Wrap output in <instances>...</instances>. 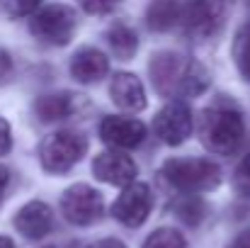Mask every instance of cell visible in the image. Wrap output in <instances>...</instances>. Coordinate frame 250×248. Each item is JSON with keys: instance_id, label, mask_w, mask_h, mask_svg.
Wrapping results in <instances>:
<instances>
[{"instance_id": "8992f818", "label": "cell", "mask_w": 250, "mask_h": 248, "mask_svg": "<svg viewBox=\"0 0 250 248\" xmlns=\"http://www.w3.org/2000/svg\"><path fill=\"white\" fill-rule=\"evenodd\" d=\"M61 212L63 217L76 224V226H90L97 219H102L104 214V200L102 195L90 187V185H71L63 195H61Z\"/></svg>"}, {"instance_id": "5bb4252c", "label": "cell", "mask_w": 250, "mask_h": 248, "mask_svg": "<svg viewBox=\"0 0 250 248\" xmlns=\"http://www.w3.org/2000/svg\"><path fill=\"white\" fill-rule=\"evenodd\" d=\"M109 95H112V102L119 107V110H126V112H141L146 107V92H144V85L141 81L134 76V73H117L112 83H109Z\"/></svg>"}, {"instance_id": "4316f807", "label": "cell", "mask_w": 250, "mask_h": 248, "mask_svg": "<svg viewBox=\"0 0 250 248\" xmlns=\"http://www.w3.org/2000/svg\"><path fill=\"white\" fill-rule=\"evenodd\" d=\"M90 248H126L122 241H117V239H102V241H97V244H92Z\"/></svg>"}, {"instance_id": "603a6c76", "label": "cell", "mask_w": 250, "mask_h": 248, "mask_svg": "<svg viewBox=\"0 0 250 248\" xmlns=\"http://www.w3.org/2000/svg\"><path fill=\"white\" fill-rule=\"evenodd\" d=\"M122 0H78V5L83 7L87 15H104L109 10H114Z\"/></svg>"}, {"instance_id": "52a82bcc", "label": "cell", "mask_w": 250, "mask_h": 248, "mask_svg": "<svg viewBox=\"0 0 250 248\" xmlns=\"http://www.w3.org/2000/svg\"><path fill=\"white\" fill-rule=\"evenodd\" d=\"M226 20V2L224 0H192L182 7V24L185 32L194 39L214 37Z\"/></svg>"}, {"instance_id": "277c9868", "label": "cell", "mask_w": 250, "mask_h": 248, "mask_svg": "<svg viewBox=\"0 0 250 248\" xmlns=\"http://www.w3.org/2000/svg\"><path fill=\"white\" fill-rule=\"evenodd\" d=\"M87 141L78 132H54L39 146V161L46 173H66L83 158Z\"/></svg>"}, {"instance_id": "5b68a950", "label": "cell", "mask_w": 250, "mask_h": 248, "mask_svg": "<svg viewBox=\"0 0 250 248\" xmlns=\"http://www.w3.org/2000/svg\"><path fill=\"white\" fill-rule=\"evenodd\" d=\"M29 32L51 46H66L76 34V15L66 5H46L34 12Z\"/></svg>"}, {"instance_id": "30bf717a", "label": "cell", "mask_w": 250, "mask_h": 248, "mask_svg": "<svg viewBox=\"0 0 250 248\" xmlns=\"http://www.w3.org/2000/svg\"><path fill=\"white\" fill-rule=\"evenodd\" d=\"M100 139L112 149H136L146 139V127L131 117H104L100 122Z\"/></svg>"}, {"instance_id": "7a4b0ae2", "label": "cell", "mask_w": 250, "mask_h": 248, "mask_svg": "<svg viewBox=\"0 0 250 248\" xmlns=\"http://www.w3.org/2000/svg\"><path fill=\"white\" fill-rule=\"evenodd\" d=\"M246 136L243 117L236 107L229 105H211L199 114V139L202 144L221 156L238 151Z\"/></svg>"}, {"instance_id": "7402d4cb", "label": "cell", "mask_w": 250, "mask_h": 248, "mask_svg": "<svg viewBox=\"0 0 250 248\" xmlns=\"http://www.w3.org/2000/svg\"><path fill=\"white\" fill-rule=\"evenodd\" d=\"M202 202H197V200H192V202H185L182 207H177V217L180 219H185L187 224H199L202 222Z\"/></svg>"}, {"instance_id": "d4e9b609", "label": "cell", "mask_w": 250, "mask_h": 248, "mask_svg": "<svg viewBox=\"0 0 250 248\" xmlns=\"http://www.w3.org/2000/svg\"><path fill=\"white\" fill-rule=\"evenodd\" d=\"M10 73H12V59H10V54L5 49H0V83L7 81Z\"/></svg>"}, {"instance_id": "484cf974", "label": "cell", "mask_w": 250, "mask_h": 248, "mask_svg": "<svg viewBox=\"0 0 250 248\" xmlns=\"http://www.w3.org/2000/svg\"><path fill=\"white\" fill-rule=\"evenodd\" d=\"M7 185H10V173H7V168L0 165V202H2V197H5Z\"/></svg>"}, {"instance_id": "e0dca14e", "label": "cell", "mask_w": 250, "mask_h": 248, "mask_svg": "<svg viewBox=\"0 0 250 248\" xmlns=\"http://www.w3.org/2000/svg\"><path fill=\"white\" fill-rule=\"evenodd\" d=\"M107 42H109V46H112V51L119 56V59H131L134 54H136V49H139V37H136V32L131 29V27H126V24H114L109 32H107Z\"/></svg>"}, {"instance_id": "9c48e42d", "label": "cell", "mask_w": 250, "mask_h": 248, "mask_svg": "<svg viewBox=\"0 0 250 248\" xmlns=\"http://www.w3.org/2000/svg\"><path fill=\"white\" fill-rule=\"evenodd\" d=\"M192 127H194L192 112L185 102H167L153 119V129L158 139L166 141L167 146H180L192 134Z\"/></svg>"}, {"instance_id": "2e32d148", "label": "cell", "mask_w": 250, "mask_h": 248, "mask_svg": "<svg viewBox=\"0 0 250 248\" xmlns=\"http://www.w3.org/2000/svg\"><path fill=\"white\" fill-rule=\"evenodd\" d=\"M182 22V5L177 0H151L146 7V24L151 32H167Z\"/></svg>"}, {"instance_id": "8fae6325", "label": "cell", "mask_w": 250, "mask_h": 248, "mask_svg": "<svg viewBox=\"0 0 250 248\" xmlns=\"http://www.w3.org/2000/svg\"><path fill=\"white\" fill-rule=\"evenodd\" d=\"M92 173L97 180H102L107 185H117V187H126V185L136 182V163L119 149L95 156Z\"/></svg>"}, {"instance_id": "6da1fadb", "label": "cell", "mask_w": 250, "mask_h": 248, "mask_svg": "<svg viewBox=\"0 0 250 248\" xmlns=\"http://www.w3.org/2000/svg\"><path fill=\"white\" fill-rule=\"evenodd\" d=\"M151 81L156 90L166 97H180V95H202L209 88V71L182 54L163 51L151 59Z\"/></svg>"}, {"instance_id": "83f0119b", "label": "cell", "mask_w": 250, "mask_h": 248, "mask_svg": "<svg viewBox=\"0 0 250 248\" xmlns=\"http://www.w3.org/2000/svg\"><path fill=\"white\" fill-rule=\"evenodd\" d=\"M229 248H250V231H243Z\"/></svg>"}, {"instance_id": "4fadbf2b", "label": "cell", "mask_w": 250, "mask_h": 248, "mask_svg": "<svg viewBox=\"0 0 250 248\" xmlns=\"http://www.w3.org/2000/svg\"><path fill=\"white\" fill-rule=\"evenodd\" d=\"M83 100L76 92H51V95H42L34 102V114L42 122H59V119H68L81 110Z\"/></svg>"}, {"instance_id": "44dd1931", "label": "cell", "mask_w": 250, "mask_h": 248, "mask_svg": "<svg viewBox=\"0 0 250 248\" xmlns=\"http://www.w3.org/2000/svg\"><path fill=\"white\" fill-rule=\"evenodd\" d=\"M233 185H236L238 195H243V197H248L250 200V154L238 163V168H236Z\"/></svg>"}, {"instance_id": "ac0fdd59", "label": "cell", "mask_w": 250, "mask_h": 248, "mask_svg": "<svg viewBox=\"0 0 250 248\" xmlns=\"http://www.w3.org/2000/svg\"><path fill=\"white\" fill-rule=\"evenodd\" d=\"M233 61H236L238 73L250 83V24L243 27V29L236 34V42H233Z\"/></svg>"}, {"instance_id": "d6986e66", "label": "cell", "mask_w": 250, "mask_h": 248, "mask_svg": "<svg viewBox=\"0 0 250 248\" xmlns=\"http://www.w3.org/2000/svg\"><path fill=\"white\" fill-rule=\"evenodd\" d=\"M144 248H187V241H185V236L177 229L163 226V229H156L146 239Z\"/></svg>"}, {"instance_id": "ffe728a7", "label": "cell", "mask_w": 250, "mask_h": 248, "mask_svg": "<svg viewBox=\"0 0 250 248\" xmlns=\"http://www.w3.org/2000/svg\"><path fill=\"white\" fill-rule=\"evenodd\" d=\"M0 5L5 7L7 15H12V17H24V15L34 12V10L42 5V0H0Z\"/></svg>"}, {"instance_id": "9a60e30c", "label": "cell", "mask_w": 250, "mask_h": 248, "mask_svg": "<svg viewBox=\"0 0 250 248\" xmlns=\"http://www.w3.org/2000/svg\"><path fill=\"white\" fill-rule=\"evenodd\" d=\"M107 73H109V59L95 46H85L71 59V76L85 85L102 81Z\"/></svg>"}, {"instance_id": "cb8c5ba5", "label": "cell", "mask_w": 250, "mask_h": 248, "mask_svg": "<svg viewBox=\"0 0 250 248\" xmlns=\"http://www.w3.org/2000/svg\"><path fill=\"white\" fill-rule=\"evenodd\" d=\"M10 149H12V129H10V124L0 117V156L10 154Z\"/></svg>"}, {"instance_id": "f1b7e54d", "label": "cell", "mask_w": 250, "mask_h": 248, "mask_svg": "<svg viewBox=\"0 0 250 248\" xmlns=\"http://www.w3.org/2000/svg\"><path fill=\"white\" fill-rule=\"evenodd\" d=\"M0 248H15V244L7 236H0Z\"/></svg>"}, {"instance_id": "ba28073f", "label": "cell", "mask_w": 250, "mask_h": 248, "mask_svg": "<svg viewBox=\"0 0 250 248\" xmlns=\"http://www.w3.org/2000/svg\"><path fill=\"white\" fill-rule=\"evenodd\" d=\"M153 209V192L146 182H131L122 190V195L112 204V214L119 224L136 229L141 226Z\"/></svg>"}, {"instance_id": "3957f363", "label": "cell", "mask_w": 250, "mask_h": 248, "mask_svg": "<svg viewBox=\"0 0 250 248\" xmlns=\"http://www.w3.org/2000/svg\"><path fill=\"white\" fill-rule=\"evenodd\" d=\"M161 173L175 190L189 195L209 192L221 185V168L207 158H167Z\"/></svg>"}, {"instance_id": "7c38bea8", "label": "cell", "mask_w": 250, "mask_h": 248, "mask_svg": "<svg viewBox=\"0 0 250 248\" xmlns=\"http://www.w3.org/2000/svg\"><path fill=\"white\" fill-rule=\"evenodd\" d=\"M51 226H54V214H51V207L46 202H39V200L27 202L15 214V229L32 241L44 239L51 231Z\"/></svg>"}]
</instances>
